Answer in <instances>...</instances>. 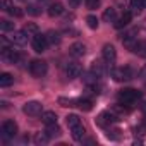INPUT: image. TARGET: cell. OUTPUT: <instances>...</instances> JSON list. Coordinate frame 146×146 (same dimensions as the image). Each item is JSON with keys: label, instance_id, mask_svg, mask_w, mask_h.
I'll use <instances>...</instances> for the list:
<instances>
[{"label": "cell", "instance_id": "1", "mask_svg": "<svg viewBox=\"0 0 146 146\" xmlns=\"http://www.w3.org/2000/svg\"><path fill=\"white\" fill-rule=\"evenodd\" d=\"M139 96H141V93L139 91H136V90H131V88H125V90H120L119 91V95H117V98H119V102L122 103V105H132V103H136L137 100H139Z\"/></svg>", "mask_w": 146, "mask_h": 146}, {"label": "cell", "instance_id": "2", "mask_svg": "<svg viewBox=\"0 0 146 146\" xmlns=\"http://www.w3.org/2000/svg\"><path fill=\"white\" fill-rule=\"evenodd\" d=\"M46 70H48V65H46L45 60L36 58V60H33V62L29 64V72H31L35 78H43V76L46 74Z\"/></svg>", "mask_w": 146, "mask_h": 146}, {"label": "cell", "instance_id": "3", "mask_svg": "<svg viewBox=\"0 0 146 146\" xmlns=\"http://www.w3.org/2000/svg\"><path fill=\"white\" fill-rule=\"evenodd\" d=\"M112 78L119 83L122 81H129L132 79V70L131 67H117V69H112Z\"/></svg>", "mask_w": 146, "mask_h": 146}, {"label": "cell", "instance_id": "4", "mask_svg": "<svg viewBox=\"0 0 146 146\" xmlns=\"http://www.w3.org/2000/svg\"><path fill=\"white\" fill-rule=\"evenodd\" d=\"M46 46H48V40H46V36L36 33V35L33 36V50H35L36 53H43V52L46 50Z\"/></svg>", "mask_w": 146, "mask_h": 146}, {"label": "cell", "instance_id": "5", "mask_svg": "<svg viewBox=\"0 0 146 146\" xmlns=\"http://www.w3.org/2000/svg\"><path fill=\"white\" fill-rule=\"evenodd\" d=\"M41 103L40 102H28L24 107H23V112L26 113V115H29V117H38V115H41L43 112H41Z\"/></svg>", "mask_w": 146, "mask_h": 146}, {"label": "cell", "instance_id": "6", "mask_svg": "<svg viewBox=\"0 0 146 146\" xmlns=\"http://www.w3.org/2000/svg\"><path fill=\"white\" fill-rule=\"evenodd\" d=\"M119 120V117L117 115H113V113H110V112H102L100 115H98V119H96V124L100 125V127H110L113 122H117Z\"/></svg>", "mask_w": 146, "mask_h": 146}, {"label": "cell", "instance_id": "7", "mask_svg": "<svg viewBox=\"0 0 146 146\" xmlns=\"http://www.w3.org/2000/svg\"><path fill=\"white\" fill-rule=\"evenodd\" d=\"M102 55H103V60H105L107 64H113V62H115V58H117V52H115V46H113V45H110V43L103 45Z\"/></svg>", "mask_w": 146, "mask_h": 146}, {"label": "cell", "instance_id": "8", "mask_svg": "<svg viewBox=\"0 0 146 146\" xmlns=\"http://www.w3.org/2000/svg\"><path fill=\"white\" fill-rule=\"evenodd\" d=\"M17 134V124L14 120H5L2 124V136L4 137H14Z\"/></svg>", "mask_w": 146, "mask_h": 146}, {"label": "cell", "instance_id": "9", "mask_svg": "<svg viewBox=\"0 0 146 146\" xmlns=\"http://www.w3.org/2000/svg\"><path fill=\"white\" fill-rule=\"evenodd\" d=\"M28 36H29V35L23 29V31H14V33H12V36H11L9 40H11V43L23 46V45H26V43H28Z\"/></svg>", "mask_w": 146, "mask_h": 146}, {"label": "cell", "instance_id": "10", "mask_svg": "<svg viewBox=\"0 0 146 146\" xmlns=\"http://www.w3.org/2000/svg\"><path fill=\"white\" fill-rule=\"evenodd\" d=\"M65 74H67L69 79L78 78V76L81 74V65H79L78 62H69V64L65 65Z\"/></svg>", "mask_w": 146, "mask_h": 146}, {"label": "cell", "instance_id": "11", "mask_svg": "<svg viewBox=\"0 0 146 146\" xmlns=\"http://www.w3.org/2000/svg\"><path fill=\"white\" fill-rule=\"evenodd\" d=\"M69 53H70L72 57L79 58V57H83V55L86 53V45H83L81 41H76V43H72V45H70V48H69Z\"/></svg>", "mask_w": 146, "mask_h": 146}, {"label": "cell", "instance_id": "12", "mask_svg": "<svg viewBox=\"0 0 146 146\" xmlns=\"http://www.w3.org/2000/svg\"><path fill=\"white\" fill-rule=\"evenodd\" d=\"M2 58H4L5 62H9V64H16V62L19 60V53L14 52L12 48L4 46V48H2Z\"/></svg>", "mask_w": 146, "mask_h": 146}, {"label": "cell", "instance_id": "13", "mask_svg": "<svg viewBox=\"0 0 146 146\" xmlns=\"http://www.w3.org/2000/svg\"><path fill=\"white\" fill-rule=\"evenodd\" d=\"M105 64H103V60H95L93 64H91V72L95 76H98V78H102L103 74H105Z\"/></svg>", "mask_w": 146, "mask_h": 146}, {"label": "cell", "instance_id": "14", "mask_svg": "<svg viewBox=\"0 0 146 146\" xmlns=\"http://www.w3.org/2000/svg\"><path fill=\"white\" fill-rule=\"evenodd\" d=\"M60 14H64V5H62L60 2H53V4L48 7V16H50V17H57V16H60Z\"/></svg>", "mask_w": 146, "mask_h": 146}, {"label": "cell", "instance_id": "15", "mask_svg": "<svg viewBox=\"0 0 146 146\" xmlns=\"http://www.w3.org/2000/svg\"><path fill=\"white\" fill-rule=\"evenodd\" d=\"M131 17H132V16H131V12H125V14H122V16H120V17L115 21V28H117V29H122V28H125V26L131 23Z\"/></svg>", "mask_w": 146, "mask_h": 146}, {"label": "cell", "instance_id": "16", "mask_svg": "<svg viewBox=\"0 0 146 146\" xmlns=\"http://www.w3.org/2000/svg\"><path fill=\"white\" fill-rule=\"evenodd\" d=\"M65 124H67L69 129H72V127H76V125L81 124V119H79V115H76V113H69V115L65 117Z\"/></svg>", "mask_w": 146, "mask_h": 146}, {"label": "cell", "instance_id": "17", "mask_svg": "<svg viewBox=\"0 0 146 146\" xmlns=\"http://www.w3.org/2000/svg\"><path fill=\"white\" fill-rule=\"evenodd\" d=\"M70 131H72V137H74L76 141H83V139H84L86 131H84V127H83L81 124H79V125H76V127H72Z\"/></svg>", "mask_w": 146, "mask_h": 146}, {"label": "cell", "instance_id": "18", "mask_svg": "<svg viewBox=\"0 0 146 146\" xmlns=\"http://www.w3.org/2000/svg\"><path fill=\"white\" fill-rule=\"evenodd\" d=\"M122 43H124L125 48H129L131 52H134V48H136V45H137V40H136L132 35H127V36L122 38Z\"/></svg>", "mask_w": 146, "mask_h": 146}, {"label": "cell", "instance_id": "19", "mask_svg": "<svg viewBox=\"0 0 146 146\" xmlns=\"http://www.w3.org/2000/svg\"><path fill=\"white\" fill-rule=\"evenodd\" d=\"M41 120H43L46 125H48V124H55V122H57V113L52 112V110H46V112L41 113Z\"/></svg>", "mask_w": 146, "mask_h": 146}, {"label": "cell", "instance_id": "20", "mask_svg": "<svg viewBox=\"0 0 146 146\" xmlns=\"http://www.w3.org/2000/svg\"><path fill=\"white\" fill-rule=\"evenodd\" d=\"M48 141H50V136L46 134V131H45V132H36V134H35V144L43 146V144H46Z\"/></svg>", "mask_w": 146, "mask_h": 146}, {"label": "cell", "instance_id": "21", "mask_svg": "<svg viewBox=\"0 0 146 146\" xmlns=\"http://www.w3.org/2000/svg\"><path fill=\"white\" fill-rule=\"evenodd\" d=\"M115 17H117V11H115L113 7L105 9V12H103V21H105V23H113Z\"/></svg>", "mask_w": 146, "mask_h": 146}, {"label": "cell", "instance_id": "22", "mask_svg": "<svg viewBox=\"0 0 146 146\" xmlns=\"http://www.w3.org/2000/svg\"><path fill=\"white\" fill-rule=\"evenodd\" d=\"M12 83H14V78L9 74V72H4V74H0V86H2V88H9Z\"/></svg>", "mask_w": 146, "mask_h": 146}, {"label": "cell", "instance_id": "23", "mask_svg": "<svg viewBox=\"0 0 146 146\" xmlns=\"http://www.w3.org/2000/svg\"><path fill=\"white\" fill-rule=\"evenodd\" d=\"M46 40H48L50 45H58L60 43V35L57 31H48L46 33Z\"/></svg>", "mask_w": 146, "mask_h": 146}, {"label": "cell", "instance_id": "24", "mask_svg": "<svg viewBox=\"0 0 146 146\" xmlns=\"http://www.w3.org/2000/svg\"><path fill=\"white\" fill-rule=\"evenodd\" d=\"M46 134H48L50 137L60 136V127L57 125V122H55V124H48V125H46Z\"/></svg>", "mask_w": 146, "mask_h": 146}, {"label": "cell", "instance_id": "25", "mask_svg": "<svg viewBox=\"0 0 146 146\" xmlns=\"http://www.w3.org/2000/svg\"><path fill=\"white\" fill-rule=\"evenodd\" d=\"M134 53H137L141 57H146V41H137V45L134 48Z\"/></svg>", "mask_w": 146, "mask_h": 146}, {"label": "cell", "instance_id": "26", "mask_svg": "<svg viewBox=\"0 0 146 146\" xmlns=\"http://www.w3.org/2000/svg\"><path fill=\"white\" fill-rule=\"evenodd\" d=\"M0 29H2L4 33H9V31H14V23L4 19V21H0Z\"/></svg>", "mask_w": 146, "mask_h": 146}, {"label": "cell", "instance_id": "27", "mask_svg": "<svg viewBox=\"0 0 146 146\" xmlns=\"http://www.w3.org/2000/svg\"><path fill=\"white\" fill-rule=\"evenodd\" d=\"M24 31H26L28 35H33V36H35V35L38 33V24H36V23H28V24L24 26Z\"/></svg>", "mask_w": 146, "mask_h": 146}, {"label": "cell", "instance_id": "28", "mask_svg": "<svg viewBox=\"0 0 146 146\" xmlns=\"http://www.w3.org/2000/svg\"><path fill=\"white\" fill-rule=\"evenodd\" d=\"M78 107H79L81 110H84V112H90V110L93 108V105H91L90 100H78Z\"/></svg>", "mask_w": 146, "mask_h": 146}, {"label": "cell", "instance_id": "29", "mask_svg": "<svg viewBox=\"0 0 146 146\" xmlns=\"http://www.w3.org/2000/svg\"><path fill=\"white\" fill-rule=\"evenodd\" d=\"M143 7H144L143 0H131V9H132V12H141Z\"/></svg>", "mask_w": 146, "mask_h": 146}, {"label": "cell", "instance_id": "30", "mask_svg": "<svg viewBox=\"0 0 146 146\" xmlns=\"http://www.w3.org/2000/svg\"><path fill=\"white\" fill-rule=\"evenodd\" d=\"M86 23L91 29H98V17L96 16H88L86 17Z\"/></svg>", "mask_w": 146, "mask_h": 146}, {"label": "cell", "instance_id": "31", "mask_svg": "<svg viewBox=\"0 0 146 146\" xmlns=\"http://www.w3.org/2000/svg\"><path fill=\"white\" fill-rule=\"evenodd\" d=\"M58 103L62 107H78V100H67V98H58Z\"/></svg>", "mask_w": 146, "mask_h": 146}, {"label": "cell", "instance_id": "32", "mask_svg": "<svg viewBox=\"0 0 146 146\" xmlns=\"http://www.w3.org/2000/svg\"><path fill=\"white\" fill-rule=\"evenodd\" d=\"M28 14H29V16H40V14H41V9H40L38 5L31 4V5H28Z\"/></svg>", "mask_w": 146, "mask_h": 146}, {"label": "cell", "instance_id": "33", "mask_svg": "<svg viewBox=\"0 0 146 146\" xmlns=\"http://www.w3.org/2000/svg\"><path fill=\"white\" fill-rule=\"evenodd\" d=\"M100 5H102L100 0H86V7H88L90 11H95V9H98Z\"/></svg>", "mask_w": 146, "mask_h": 146}, {"label": "cell", "instance_id": "34", "mask_svg": "<svg viewBox=\"0 0 146 146\" xmlns=\"http://www.w3.org/2000/svg\"><path fill=\"white\" fill-rule=\"evenodd\" d=\"M9 14H11V16H14V17H23V16H24L23 9H19V7H12V9L9 11Z\"/></svg>", "mask_w": 146, "mask_h": 146}, {"label": "cell", "instance_id": "35", "mask_svg": "<svg viewBox=\"0 0 146 146\" xmlns=\"http://www.w3.org/2000/svg\"><path fill=\"white\" fill-rule=\"evenodd\" d=\"M12 7H14L12 0H2V9H4V11H7V12H9Z\"/></svg>", "mask_w": 146, "mask_h": 146}, {"label": "cell", "instance_id": "36", "mask_svg": "<svg viewBox=\"0 0 146 146\" xmlns=\"http://www.w3.org/2000/svg\"><path fill=\"white\" fill-rule=\"evenodd\" d=\"M79 4H81V0H69V7L70 9H76Z\"/></svg>", "mask_w": 146, "mask_h": 146}, {"label": "cell", "instance_id": "37", "mask_svg": "<svg viewBox=\"0 0 146 146\" xmlns=\"http://www.w3.org/2000/svg\"><path fill=\"white\" fill-rule=\"evenodd\" d=\"M139 76H141L143 79H146V65H144V69L141 70V74H139Z\"/></svg>", "mask_w": 146, "mask_h": 146}, {"label": "cell", "instance_id": "38", "mask_svg": "<svg viewBox=\"0 0 146 146\" xmlns=\"http://www.w3.org/2000/svg\"><path fill=\"white\" fill-rule=\"evenodd\" d=\"M143 110H146V100H144V103H143Z\"/></svg>", "mask_w": 146, "mask_h": 146}, {"label": "cell", "instance_id": "39", "mask_svg": "<svg viewBox=\"0 0 146 146\" xmlns=\"http://www.w3.org/2000/svg\"><path fill=\"white\" fill-rule=\"evenodd\" d=\"M143 4H144V7H146V0H143Z\"/></svg>", "mask_w": 146, "mask_h": 146}, {"label": "cell", "instance_id": "40", "mask_svg": "<svg viewBox=\"0 0 146 146\" xmlns=\"http://www.w3.org/2000/svg\"><path fill=\"white\" fill-rule=\"evenodd\" d=\"M21 2H28V0H21Z\"/></svg>", "mask_w": 146, "mask_h": 146}]
</instances>
